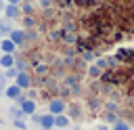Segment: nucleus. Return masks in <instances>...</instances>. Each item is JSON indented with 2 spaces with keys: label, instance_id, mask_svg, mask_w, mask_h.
Masks as SVG:
<instances>
[{
  "label": "nucleus",
  "instance_id": "6e6552de",
  "mask_svg": "<svg viewBox=\"0 0 134 130\" xmlns=\"http://www.w3.org/2000/svg\"><path fill=\"white\" fill-rule=\"evenodd\" d=\"M13 65H15V55H2V57H0V67L10 69Z\"/></svg>",
  "mask_w": 134,
  "mask_h": 130
},
{
  "label": "nucleus",
  "instance_id": "4468645a",
  "mask_svg": "<svg viewBox=\"0 0 134 130\" xmlns=\"http://www.w3.org/2000/svg\"><path fill=\"white\" fill-rule=\"evenodd\" d=\"M88 73H90V75H92V78H98V75H100V73H103V71H100V69H98V67H96V65H90V67H88Z\"/></svg>",
  "mask_w": 134,
  "mask_h": 130
},
{
  "label": "nucleus",
  "instance_id": "412c9836",
  "mask_svg": "<svg viewBox=\"0 0 134 130\" xmlns=\"http://www.w3.org/2000/svg\"><path fill=\"white\" fill-rule=\"evenodd\" d=\"M69 111H71V115H80V107L77 105H69Z\"/></svg>",
  "mask_w": 134,
  "mask_h": 130
},
{
  "label": "nucleus",
  "instance_id": "9d476101",
  "mask_svg": "<svg viewBox=\"0 0 134 130\" xmlns=\"http://www.w3.org/2000/svg\"><path fill=\"white\" fill-rule=\"evenodd\" d=\"M61 40L67 42V44H73L75 42V34L73 31H61Z\"/></svg>",
  "mask_w": 134,
  "mask_h": 130
},
{
  "label": "nucleus",
  "instance_id": "0eeeda50",
  "mask_svg": "<svg viewBox=\"0 0 134 130\" xmlns=\"http://www.w3.org/2000/svg\"><path fill=\"white\" fill-rule=\"evenodd\" d=\"M4 94H6L8 99H13V101H17V99L21 96V88L13 84V86H8V88H4Z\"/></svg>",
  "mask_w": 134,
  "mask_h": 130
},
{
  "label": "nucleus",
  "instance_id": "4be33fe9",
  "mask_svg": "<svg viewBox=\"0 0 134 130\" xmlns=\"http://www.w3.org/2000/svg\"><path fill=\"white\" fill-rule=\"evenodd\" d=\"M40 6H42V8H48V6H52V0H40Z\"/></svg>",
  "mask_w": 134,
  "mask_h": 130
},
{
  "label": "nucleus",
  "instance_id": "20e7f679",
  "mask_svg": "<svg viewBox=\"0 0 134 130\" xmlns=\"http://www.w3.org/2000/svg\"><path fill=\"white\" fill-rule=\"evenodd\" d=\"M0 50H2V55H15L17 46H15L8 38H2V40H0Z\"/></svg>",
  "mask_w": 134,
  "mask_h": 130
},
{
  "label": "nucleus",
  "instance_id": "9b49d317",
  "mask_svg": "<svg viewBox=\"0 0 134 130\" xmlns=\"http://www.w3.org/2000/svg\"><path fill=\"white\" fill-rule=\"evenodd\" d=\"M23 25H25L27 29H34V25H36V19H34V15H25V17H23Z\"/></svg>",
  "mask_w": 134,
  "mask_h": 130
},
{
  "label": "nucleus",
  "instance_id": "393cba45",
  "mask_svg": "<svg viewBox=\"0 0 134 130\" xmlns=\"http://www.w3.org/2000/svg\"><path fill=\"white\" fill-rule=\"evenodd\" d=\"M4 80H6V78H4V75H0V92L4 90Z\"/></svg>",
  "mask_w": 134,
  "mask_h": 130
},
{
  "label": "nucleus",
  "instance_id": "a211bd4d",
  "mask_svg": "<svg viewBox=\"0 0 134 130\" xmlns=\"http://www.w3.org/2000/svg\"><path fill=\"white\" fill-rule=\"evenodd\" d=\"M17 73H19V71H17L15 67H10V69H6V73H4V78H15Z\"/></svg>",
  "mask_w": 134,
  "mask_h": 130
},
{
  "label": "nucleus",
  "instance_id": "f3484780",
  "mask_svg": "<svg viewBox=\"0 0 134 130\" xmlns=\"http://www.w3.org/2000/svg\"><path fill=\"white\" fill-rule=\"evenodd\" d=\"M48 40L59 42V40H61V31H50V34H48Z\"/></svg>",
  "mask_w": 134,
  "mask_h": 130
},
{
  "label": "nucleus",
  "instance_id": "1a4fd4ad",
  "mask_svg": "<svg viewBox=\"0 0 134 130\" xmlns=\"http://www.w3.org/2000/svg\"><path fill=\"white\" fill-rule=\"evenodd\" d=\"M54 126H57V128H67V126H69V117L63 115V113H61V115H54Z\"/></svg>",
  "mask_w": 134,
  "mask_h": 130
},
{
  "label": "nucleus",
  "instance_id": "f03ea898",
  "mask_svg": "<svg viewBox=\"0 0 134 130\" xmlns=\"http://www.w3.org/2000/svg\"><path fill=\"white\" fill-rule=\"evenodd\" d=\"M15 86H19L21 90L29 88V86H31V75H29L27 71H19V73L15 75Z\"/></svg>",
  "mask_w": 134,
  "mask_h": 130
},
{
  "label": "nucleus",
  "instance_id": "b1692460",
  "mask_svg": "<svg viewBox=\"0 0 134 130\" xmlns=\"http://www.w3.org/2000/svg\"><path fill=\"white\" fill-rule=\"evenodd\" d=\"M15 126H17V128H19V130H23V128H25V124H23V122H21V120H15Z\"/></svg>",
  "mask_w": 134,
  "mask_h": 130
},
{
  "label": "nucleus",
  "instance_id": "a878e982",
  "mask_svg": "<svg viewBox=\"0 0 134 130\" xmlns=\"http://www.w3.org/2000/svg\"><path fill=\"white\" fill-rule=\"evenodd\" d=\"M8 4H15V6H21V0H6Z\"/></svg>",
  "mask_w": 134,
  "mask_h": 130
},
{
  "label": "nucleus",
  "instance_id": "aec40b11",
  "mask_svg": "<svg viewBox=\"0 0 134 130\" xmlns=\"http://www.w3.org/2000/svg\"><path fill=\"white\" fill-rule=\"evenodd\" d=\"M94 65H96V67H98V69H100V71H103V69H105V67H107V63H105V59H98V61H96V63H94Z\"/></svg>",
  "mask_w": 134,
  "mask_h": 130
},
{
  "label": "nucleus",
  "instance_id": "f8f14e48",
  "mask_svg": "<svg viewBox=\"0 0 134 130\" xmlns=\"http://www.w3.org/2000/svg\"><path fill=\"white\" fill-rule=\"evenodd\" d=\"M113 130H132V128H130V124H128V122H124V120H117V122L113 124Z\"/></svg>",
  "mask_w": 134,
  "mask_h": 130
},
{
  "label": "nucleus",
  "instance_id": "6ab92c4d",
  "mask_svg": "<svg viewBox=\"0 0 134 130\" xmlns=\"http://www.w3.org/2000/svg\"><path fill=\"white\" fill-rule=\"evenodd\" d=\"M82 59H84V61H92V52H88V50H82Z\"/></svg>",
  "mask_w": 134,
  "mask_h": 130
},
{
  "label": "nucleus",
  "instance_id": "ddd939ff",
  "mask_svg": "<svg viewBox=\"0 0 134 130\" xmlns=\"http://www.w3.org/2000/svg\"><path fill=\"white\" fill-rule=\"evenodd\" d=\"M10 29H13V25H10L8 19L6 21H0V34H10Z\"/></svg>",
  "mask_w": 134,
  "mask_h": 130
},
{
  "label": "nucleus",
  "instance_id": "5701e85b",
  "mask_svg": "<svg viewBox=\"0 0 134 130\" xmlns=\"http://www.w3.org/2000/svg\"><path fill=\"white\" fill-rule=\"evenodd\" d=\"M36 71H38V73H46V71H48V67H46V65H38V67H36Z\"/></svg>",
  "mask_w": 134,
  "mask_h": 130
},
{
  "label": "nucleus",
  "instance_id": "dca6fc26",
  "mask_svg": "<svg viewBox=\"0 0 134 130\" xmlns=\"http://www.w3.org/2000/svg\"><path fill=\"white\" fill-rule=\"evenodd\" d=\"M19 10H23L25 15H31L34 13V4H23V6H19Z\"/></svg>",
  "mask_w": 134,
  "mask_h": 130
},
{
  "label": "nucleus",
  "instance_id": "2eb2a0df",
  "mask_svg": "<svg viewBox=\"0 0 134 130\" xmlns=\"http://www.w3.org/2000/svg\"><path fill=\"white\" fill-rule=\"evenodd\" d=\"M10 115H13L15 120H19V117H23V111H21L19 107H10Z\"/></svg>",
  "mask_w": 134,
  "mask_h": 130
},
{
  "label": "nucleus",
  "instance_id": "7ed1b4c3",
  "mask_svg": "<svg viewBox=\"0 0 134 130\" xmlns=\"http://www.w3.org/2000/svg\"><path fill=\"white\" fill-rule=\"evenodd\" d=\"M8 40H10L15 46H23V44H25V31H23V29H10Z\"/></svg>",
  "mask_w": 134,
  "mask_h": 130
},
{
  "label": "nucleus",
  "instance_id": "f257e3e1",
  "mask_svg": "<svg viewBox=\"0 0 134 130\" xmlns=\"http://www.w3.org/2000/svg\"><path fill=\"white\" fill-rule=\"evenodd\" d=\"M67 109V103L63 101V99H52L50 103H48V113L54 117V115H61L63 111Z\"/></svg>",
  "mask_w": 134,
  "mask_h": 130
},
{
  "label": "nucleus",
  "instance_id": "39448f33",
  "mask_svg": "<svg viewBox=\"0 0 134 130\" xmlns=\"http://www.w3.org/2000/svg\"><path fill=\"white\" fill-rule=\"evenodd\" d=\"M38 124H40L44 130H50V128H54V117H52L50 113H46V115H40V117H38Z\"/></svg>",
  "mask_w": 134,
  "mask_h": 130
},
{
  "label": "nucleus",
  "instance_id": "423d86ee",
  "mask_svg": "<svg viewBox=\"0 0 134 130\" xmlns=\"http://www.w3.org/2000/svg\"><path fill=\"white\" fill-rule=\"evenodd\" d=\"M4 15H6L8 21H13V19H17V17L21 15V10H19V6H15V4H6V6H4Z\"/></svg>",
  "mask_w": 134,
  "mask_h": 130
}]
</instances>
